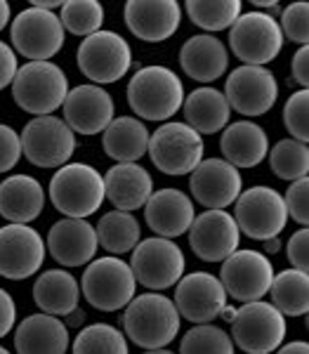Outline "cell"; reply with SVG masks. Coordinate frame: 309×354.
<instances>
[{
    "instance_id": "cell-1",
    "label": "cell",
    "mask_w": 309,
    "mask_h": 354,
    "mask_svg": "<svg viewBox=\"0 0 309 354\" xmlns=\"http://www.w3.org/2000/svg\"><path fill=\"white\" fill-rule=\"evenodd\" d=\"M123 335L142 350H165L180 333V314L161 293L135 295L123 312Z\"/></svg>"
},
{
    "instance_id": "cell-2",
    "label": "cell",
    "mask_w": 309,
    "mask_h": 354,
    "mask_svg": "<svg viewBox=\"0 0 309 354\" xmlns=\"http://www.w3.org/2000/svg\"><path fill=\"white\" fill-rule=\"evenodd\" d=\"M128 104L140 121H168L185 104V85L173 68L144 66L130 78Z\"/></svg>"
},
{
    "instance_id": "cell-3",
    "label": "cell",
    "mask_w": 309,
    "mask_h": 354,
    "mask_svg": "<svg viewBox=\"0 0 309 354\" xmlns=\"http://www.w3.org/2000/svg\"><path fill=\"white\" fill-rule=\"evenodd\" d=\"M50 201L64 218H90L104 203V177L88 163L62 165L50 180Z\"/></svg>"
},
{
    "instance_id": "cell-4",
    "label": "cell",
    "mask_w": 309,
    "mask_h": 354,
    "mask_svg": "<svg viewBox=\"0 0 309 354\" xmlns=\"http://www.w3.org/2000/svg\"><path fill=\"white\" fill-rule=\"evenodd\" d=\"M68 95L66 73L55 62H26L17 68L12 97L19 109L31 116H50Z\"/></svg>"
},
{
    "instance_id": "cell-5",
    "label": "cell",
    "mask_w": 309,
    "mask_h": 354,
    "mask_svg": "<svg viewBox=\"0 0 309 354\" xmlns=\"http://www.w3.org/2000/svg\"><path fill=\"white\" fill-rule=\"evenodd\" d=\"M232 342L248 354H272L283 345L285 317L272 302H245L232 317Z\"/></svg>"
},
{
    "instance_id": "cell-6",
    "label": "cell",
    "mask_w": 309,
    "mask_h": 354,
    "mask_svg": "<svg viewBox=\"0 0 309 354\" xmlns=\"http://www.w3.org/2000/svg\"><path fill=\"white\" fill-rule=\"evenodd\" d=\"M135 288L137 281L130 265L113 255L88 262V270L81 279V293L88 305L100 312L125 310L128 302L135 298Z\"/></svg>"
},
{
    "instance_id": "cell-7",
    "label": "cell",
    "mask_w": 309,
    "mask_h": 354,
    "mask_svg": "<svg viewBox=\"0 0 309 354\" xmlns=\"http://www.w3.org/2000/svg\"><path fill=\"white\" fill-rule=\"evenodd\" d=\"M283 33L272 15L253 10L238 17L229 28V48L245 66H265L283 50Z\"/></svg>"
},
{
    "instance_id": "cell-8",
    "label": "cell",
    "mask_w": 309,
    "mask_h": 354,
    "mask_svg": "<svg viewBox=\"0 0 309 354\" xmlns=\"http://www.w3.org/2000/svg\"><path fill=\"white\" fill-rule=\"evenodd\" d=\"M203 137L187 123L168 121L149 135L147 153L165 175H191V170L203 161Z\"/></svg>"
},
{
    "instance_id": "cell-9",
    "label": "cell",
    "mask_w": 309,
    "mask_h": 354,
    "mask_svg": "<svg viewBox=\"0 0 309 354\" xmlns=\"http://www.w3.org/2000/svg\"><path fill=\"white\" fill-rule=\"evenodd\" d=\"M234 222L238 232L255 241L277 239L285 230L288 213H285L283 196L272 187H250L241 192V196L234 201Z\"/></svg>"
},
{
    "instance_id": "cell-10",
    "label": "cell",
    "mask_w": 309,
    "mask_h": 354,
    "mask_svg": "<svg viewBox=\"0 0 309 354\" xmlns=\"http://www.w3.org/2000/svg\"><path fill=\"white\" fill-rule=\"evenodd\" d=\"M78 68L95 85L121 81L133 64V50L116 31H97L78 45Z\"/></svg>"
},
{
    "instance_id": "cell-11",
    "label": "cell",
    "mask_w": 309,
    "mask_h": 354,
    "mask_svg": "<svg viewBox=\"0 0 309 354\" xmlns=\"http://www.w3.org/2000/svg\"><path fill=\"white\" fill-rule=\"evenodd\" d=\"M185 253L170 239L151 236L140 241L133 248L130 270H133L135 281L149 290H153V293L173 288L182 279V274H185Z\"/></svg>"
},
{
    "instance_id": "cell-12",
    "label": "cell",
    "mask_w": 309,
    "mask_h": 354,
    "mask_svg": "<svg viewBox=\"0 0 309 354\" xmlns=\"http://www.w3.org/2000/svg\"><path fill=\"white\" fill-rule=\"evenodd\" d=\"M21 156L38 168H62L76 151V135L57 116L31 118L19 135Z\"/></svg>"
},
{
    "instance_id": "cell-13",
    "label": "cell",
    "mask_w": 309,
    "mask_h": 354,
    "mask_svg": "<svg viewBox=\"0 0 309 354\" xmlns=\"http://www.w3.org/2000/svg\"><path fill=\"white\" fill-rule=\"evenodd\" d=\"M10 41L28 62H50L64 45V28L55 12L26 8L12 19Z\"/></svg>"
},
{
    "instance_id": "cell-14",
    "label": "cell",
    "mask_w": 309,
    "mask_h": 354,
    "mask_svg": "<svg viewBox=\"0 0 309 354\" xmlns=\"http://www.w3.org/2000/svg\"><path fill=\"white\" fill-rule=\"evenodd\" d=\"M272 281L274 265L267 260V255L257 253V250L238 248L222 262L220 283L225 293L238 302L262 300L269 293Z\"/></svg>"
},
{
    "instance_id": "cell-15",
    "label": "cell",
    "mask_w": 309,
    "mask_h": 354,
    "mask_svg": "<svg viewBox=\"0 0 309 354\" xmlns=\"http://www.w3.org/2000/svg\"><path fill=\"white\" fill-rule=\"evenodd\" d=\"M229 109L241 116H265L279 100L277 76L267 66H238L229 73L225 93Z\"/></svg>"
},
{
    "instance_id": "cell-16",
    "label": "cell",
    "mask_w": 309,
    "mask_h": 354,
    "mask_svg": "<svg viewBox=\"0 0 309 354\" xmlns=\"http://www.w3.org/2000/svg\"><path fill=\"white\" fill-rule=\"evenodd\" d=\"M173 305L180 319H187L198 326V324H210L220 317L227 307V293L215 274L194 272L175 283Z\"/></svg>"
},
{
    "instance_id": "cell-17",
    "label": "cell",
    "mask_w": 309,
    "mask_h": 354,
    "mask_svg": "<svg viewBox=\"0 0 309 354\" xmlns=\"http://www.w3.org/2000/svg\"><path fill=\"white\" fill-rule=\"evenodd\" d=\"M45 241L28 225L0 227V277L24 281L43 267Z\"/></svg>"
},
{
    "instance_id": "cell-18",
    "label": "cell",
    "mask_w": 309,
    "mask_h": 354,
    "mask_svg": "<svg viewBox=\"0 0 309 354\" xmlns=\"http://www.w3.org/2000/svg\"><path fill=\"white\" fill-rule=\"evenodd\" d=\"M238 243L241 232L227 210H205L189 227V245L194 255L205 262H225L234 250H238Z\"/></svg>"
},
{
    "instance_id": "cell-19",
    "label": "cell",
    "mask_w": 309,
    "mask_h": 354,
    "mask_svg": "<svg viewBox=\"0 0 309 354\" xmlns=\"http://www.w3.org/2000/svg\"><path fill=\"white\" fill-rule=\"evenodd\" d=\"M189 189L194 198L208 210H225L241 196V173L225 158H203L189 177Z\"/></svg>"
},
{
    "instance_id": "cell-20",
    "label": "cell",
    "mask_w": 309,
    "mask_h": 354,
    "mask_svg": "<svg viewBox=\"0 0 309 354\" xmlns=\"http://www.w3.org/2000/svg\"><path fill=\"white\" fill-rule=\"evenodd\" d=\"M64 121L71 133L78 135H100L109 128V123L113 121V100L100 85H76L73 90H68L64 104Z\"/></svg>"
},
{
    "instance_id": "cell-21",
    "label": "cell",
    "mask_w": 309,
    "mask_h": 354,
    "mask_svg": "<svg viewBox=\"0 0 309 354\" xmlns=\"http://www.w3.org/2000/svg\"><path fill=\"white\" fill-rule=\"evenodd\" d=\"M128 28L144 43H163L180 28L182 5L175 0H130L123 8Z\"/></svg>"
},
{
    "instance_id": "cell-22",
    "label": "cell",
    "mask_w": 309,
    "mask_h": 354,
    "mask_svg": "<svg viewBox=\"0 0 309 354\" xmlns=\"http://www.w3.org/2000/svg\"><path fill=\"white\" fill-rule=\"evenodd\" d=\"M45 250L62 267H83L93 262L97 253V234L88 220L64 218L55 222L48 234Z\"/></svg>"
},
{
    "instance_id": "cell-23",
    "label": "cell",
    "mask_w": 309,
    "mask_h": 354,
    "mask_svg": "<svg viewBox=\"0 0 309 354\" xmlns=\"http://www.w3.org/2000/svg\"><path fill=\"white\" fill-rule=\"evenodd\" d=\"M194 218V203L185 192L180 189H161L153 192L144 203V220L156 236L170 239L182 236L189 232Z\"/></svg>"
},
{
    "instance_id": "cell-24",
    "label": "cell",
    "mask_w": 309,
    "mask_h": 354,
    "mask_svg": "<svg viewBox=\"0 0 309 354\" xmlns=\"http://www.w3.org/2000/svg\"><path fill=\"white\" fill-rule=\"evenodd\" d=\"M102 177H104V198H109V203L121 213L144 208L153 194L151 175L140 163H116Z\"/></svg>"
},
{
    "instance_id": "cell-25",
    "label": "cell",
    "mask_w": 309,
    "mask_h": 354,
    "mask_svg": "<svg viewBox=\"0 0 309 354\" xmlns=\"http://www.w3.org/2000/svg\"><path fill=\"white\" fill-rule=\"evenodd\" d=\"M182 71L196 83H213L229 66V53L220 38L198 33L185 41L180 50Z\"/></svg>"
},
{
    "instance_id": "cell-26",
    "label": "cell",
    "mask_w": 309,
    "mask_h": 354,
    "mask_svg": "<svg viewBox=\"0 0 309 354\" xmlns=\"http://www.w3.org/2000/svg\"><path fill=\"white\" fill-rule=\"evenodd\" d=\"M43 185L31 175H10L0 182V215L10 225H28L43 213Z\"/></svg>"
},
{
    "instance_id": "cell-27",
    "label": "cell",
    "mask_w": 309,
    "mask_h": 354,
    "mask_svg": "<svg viewBox=\"0 0 309 354\" xmlns=\"http://www.w3.org/2000/svg\"><path fill=\"white\" fill-rule=\"evenodd\" d=\"M17 354H66L68 328L50 314H31L15 330Z\"/></svg>"
},
{
    "instance_id": "cell-28",
    "label": "cell",
    "mask_w": 309,
    "mask_h": 354,
    "mask_svg": "<svg viewBox=\"0 0 309 354\" xmlns=\"http://www.w3.org/2000/svg\"><path fill=\"white\" fill-rule=\"evenodd\" d=\"M220 149L227 163L234 168H255L267 158L269 137L253 121H236L227 125L220 137Z\"/></svg>"
},
{
    "instance_id": "cell-29",
    "label": "cell",
    "mask_w": 309,
    "mask_h": 354,
    "mask_svg": "<svg viewBox=\"0 0 309 354\" xmlns=\"http://www.w3.org/2000/svg\"><path fill=\"white\" fill-rule=\"evenodd\" d=\"M33 302L50 317H71L81 302V286L66 270H48L33 283Z\"/></svg>"
},
{
    "instance_id": "cell-30",
    "label": "cell",
    "mask_w": 309,
    "mask_h": 354,
    "mask_svg": "<svg viewBox=\"0 0 309 354\" xmlns=\"http://www.w3.org/2000/svg\"><path fill=\"white\" fill-rule=\"evenodd\" d=\"M149 130L135 116L113 118L102 133V147L116 163H137L149 149Z\"/></svg>"
},
{
    "instance_id": "cell-31",
    "label": "cell",
    "mask_w": 309,
    "mask_h": 354,
    "mask_svg": "<svg viewBox=\"0 0 309 354\" xmlns=\"http://www.w3.org/2000/svg\"><path fill=\"white\" fill-rule=\"evenodd\" d=\"M185 118L191 130L198 135H215L229 125L232 109L227 104V97L215 88H196L191 95L185 97Z\"/></svg>"
},
{
    "instance_id": "cell-32",
    "label": "cell",
    "mask_w": 309,
    "mask_h": 354,
    "mask_svg": "<svg viewBox=\"0 0 309 354\" xmlns=\"http://www.w3.org/2000/svg\"><path fill=\"white\" fill-rule=\"evenodd\" d=\"M97 245L106 248L116 258L123 253H133V248L140 243V222L133 213H121V210H109L102 215L95 227Z\"/></svg>"
},
{
    "instance_id": "cell-33",
    "label": "cell",
    "mask_w": 309,
    "mask_h": 354,
    "mask_svg": "<svg viewBox=\"0 0 309 354\" xmlns=\"http://www.w3.org/2000/svg\"><path fill=\"white\" fill-rule=\"evenodd\" d=\"M269 293H272V305L283 317H302L309 312V274L293 267L274 274Z\"/></svg>"
},
{
    "instance_id": "cell-34",
    "label": "cell",
    "mask_w": 309,
    "mask_h": 354,
    "mask_svg": "<svg viewBox=\"0 0 309 354\" xmlns=\"http://www.w3.org/2000/svg\"><path fill=\"white\" fill-rule=\"evenodd\" d=\"M189 19L205 31H225L232 28L234 21L238 19L241 3L238 0H189L185 5Z\"/></svg>"
},
{
    "instance_id": "cell-35",
    "label": "cell",
    "mask_w": 309,
    "mask_h": 354,
    "mask_svg": "<svg viewBox=\"0 0 309 354\" xmlns=\"http://www.w3.org/2000/svg\"><path fill=\"white\" fill-rule=\"evenodd\" d=\"M269 165H272L274 175L281 180L295 182L307 177L309 173V149L305 142L297 140H279L272 149L267 151Z\"/></svg>"
},
{
    "instance_id": "cell-36",
    "label": "cell",
    "mask_w": 309,
    "mask_h": 354,
    "mask_svg": "<svg viewBox=\"0 0 309 354\" xmlns=\"http://www.w3.org/2000/svg\"><path fill=\"white\" fill-rule=\"evenodd\" d=\"M73 354H130L123 330L111 324H90L73 340Z\"/></svg>"
},
{
    "instance_id": "cell-37",
    "label": "cell",
    "mask_w": 309,
    "mask_h": 354,
    "mask_svg": "<svg viewBox=\"0 0 309 354\" xmlns=\"http://www.w3.org/2000/svg\"><path fill=\"white\" fill-rule=\"evenodd\" d=\"M62 28L73 36H93L102 31V21H104V8L97 0H71V3L62 5Z\"/></svg>"
},
{
    "instance_id": "cell-38",
    "label": "cell",
    "mask_w": 309,
    "mask_h": 354,
    "mask_svg": "<svg viewBox=\"0 0 309 354\" xmlns=\"http://www.w3.org/2000/svg\"><path fill=\"white\" fill-rule=\"evenodd\" d=\"M234 342L227 330L213 324L189 328L180 342V354H234Z\"/></svg>"
},
{
    "instance_id": "cell-39",
    "label": "cell",
    "mask_w": 309,
    "mask_h": 354,
    "mask_svg": "<svg viewBox=\"0 0 309 354\" xmlns=\"http://www.w3.org/2000/svg\"><path fill=\"white\" fill-rule=\"evenodd\" d=\"M283 123L288 130L290 140L305 142L309 140V93L307 90H297L288 97L283 106Z\"/></svg>"
},
{
    "instance_id": "cell-40",
    "label": "cell",
    "mask_w": 309,
    "mask_h": 354,
    "mask_svg": "<svg viewBox=\"0 0 309 354\" xmlns=\"http://www.w3.org/2000/svg\"><path fill=\"white\" fill-rule=\"evenodd\" d=\"M281 33L283 38L293 41L297 45H307L309 41V3L300 0V3H293L283 10L281 17Z\"/></svg>"
},
{
    "instance_id": "cell-41",
    "label": "cell",
    "mask_w": 309,
    "mask_h": 354,
    "mask_svg": "<svg viewBox=\"0 0 309 354\" xmlns=\"http://www.w3.org/2000/svg\"><path fill=\"white\" fill-rule=\"evenodd\" d=\"M283 205H285L288 218H293L297 225L307 227V222H309V180L307 177L290 182V187L285 189V196H283Z\"/></svg>"
},
{
    "instance_id": "cell-42",
    "label": "cell",
    "mask_w": 309,
    "mask_h": 354,
    "mask_svg": "<svg viewBox=\"0 0 309 354\" xmlns=\"http://www.w3.org/2000/svg\"><path fill=\"white\" fill-rule=\"evenodd\" d=\"M21 158V142L15 128L0 123V173H10Z\"/></svg>"
},
{
    "instance_id": "cell-43",
    "label": "cell",
    "mask_w": 309,
    "mask_h": 354,
    "mask_svg": "<svg viewBox=\"0 0 309 354\" xmlns=\"http://www.w3.org/2000/svg\"><path fill=\"white\" fill-rule=\"evenodd\" d=\"M285 253H288V262L293 265V270H300V272L309 270V232H307V227L297 230L293 236L288 239Z\"/></svg>"
},
{
    "instance_id": "cell-44",
    "label": "cell",
    "mask_w": 309,
    "mask_h": 354,
    "mask_svg": "<svg viewBox=\"0 0 309 354\" xmlns=\"http://www.w3.org/2000/svg\"><path fill=\"white\" fill-rule=\"evenodd\" d=\"M17 68H19V62H17V53L12 50V45L0 41V90L12 85Z\"/></svg>"
},
{
    "instance_id": "cell-45",
    "label": "cell",
    "mask_w": 309,
    "mask_h": 354,
    "mask_svg": "<svg viewBox=\"0 0 309 354\" xmlns=\"http://www.w3.org/2000/svg\"><path fill=\"white\" fill-rule=\"evenodd\" d=\"M17 324V302L5 288H0V340L12 330Z\"/></svg>"
},
{
    "instance_id": "cell-46",
    "label": "cell",
    "mask_w": 309,
    "mask_h": 354,
    "mask_svg": "<svg viewBox=\"0 0 309 354\" xmlns=\"http://www.w3.org/2000/svg\"><path fill=\"white\" fill-rule=\"evenodd\" d=\"M290 76L297 85H302V90H307L309 85V48L300 45V50L290 59Z\"/></svg>"
},
{
    "instance_id": "cell-47",
    "label": "cell",
    "mask_w": 309,
    "mask_h": 354,
    "mask_svg": "<svg viewBox=\"0 0 309 354\" xmlns=\"http://www.w3.org/2000/svg\"><path fill=\"white\" fill-rule=\"evenodd\" d=\"M277 354H309V345H307V340L285 342L283 347H279Z\"/></svg>"
},
{
    "instance_id": "cell-48",
    "label": "cell",
    "mask_w": 309,
    "mask_h": 354,
    "mask_svg": "<svg viewBox=\"0 0 309 354\" xmlns=\"http://www.w3.org/2000/svg\"><path fill=\"white\" fill-rule=\"evenodd\" d=\"M10 15H12V10H10V3H5V0H0V31H3V28L8 26Z\"/></svg>"
},
{
    "instance_id": "cell-49",
    "label": "cell",
    "mask_w": 309,
    "mask_h": 354,
    "mask_svg": "<svg viewBox=\"0 0 309 354\" xmlns=\"http://www.w3.org/2000/svg\"><path fill=\"white\" fill-rule=\"evenodd\" d=\"M265 250H267V253H279V250H281V241H279V236L277 239H267Z\"/></svg>"
},
{
    "instance_id": "cell-50",
    "label": "cell",
    "mask_w": 309,
    "mask_h": 354,
    "mask_svg": "<svg viewBox=\"0 0 309 354\" xmlns=\"http://www.w3.org/2000/svg\"><path fill=\"white\" fill-rule=\"evenodd\" d=\"M255 10H260V12H262V10H267V8H279V3H277V0H255Z\"/></svg>"
},
{
    "instance_id": "cell-51",
    "label": "cell",
    "mask_w": 309,
    "mask_h": 354,
    "mask_svg": "<svg viewBox=\"0 0 309 354\" xmlns=\"http://www.w3.org/2000/svg\"><path fill=\"white\" fill-rule=\"evenodd\" d=\"M144 354H175V352H170V350H147Z\"/></svg>"
},
{
    "instance_id": "cell-52",
    "label": "cell",
    "mask_w": 309,
    "mask_h": 354,
    "mask_svg": "<svg viewBox=\"0 0 309 354\" xmlns=\"http://www.w3.org/2000/svg\"><path fill=\"white\" fill-rule=\"evenodd\" d=\"M0 354H12V352H10L8 347H3V345H0Z\"/></svg>"
}]
</instances>
